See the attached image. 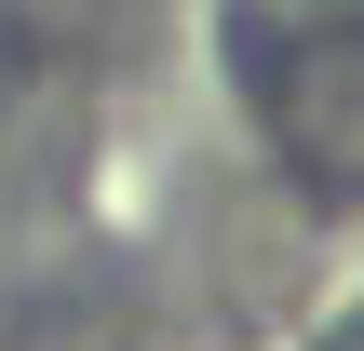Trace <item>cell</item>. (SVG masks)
<instances>
[{"label": "cell", "instance_id": "obj_3", "mask_svg": "<svg viewBox=\"0 0 364 351\" xmlns=\"http://www.w3.org/2000/svg\"><path fill=\"white\" fill-rule=\"evenodd\" d=\"M338 351H364V338H338Z\"/></svg>", "mask_w": 364, "mask_h": 351}, {"label": "cell", "instance_id": "obj_2", "mask_svg": "<svg viewBox=\"0 0 364 351\" xmlns=\"http://www.w3.org/2000/svg\"><path fill=\"white\" fill-rule=\"evenodd\" d=\"M297 14H311V27H364V0H297Z\"/></svg>", "mask_w": 364, "mask_h": 351}, {"label": "cell", "instance_id": "obj_1", "mask_svg": "<svg viewBox=\"0 0 364 351\" xmlns=\"http://www.w3.org/2000/svg\"><path fill=\"white\" fill-rule=\"evenodd\" d=\"M270 135L297 149V176L364 189V27H311L270 54Z\"/></svg>", "mask_w": 364, "mask_h": 351}]
</instances>
